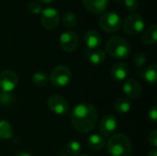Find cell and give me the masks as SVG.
Segmentation results:
<instances>
[{
  "mask_svg": "<svg viewBox=\"0 0 157 156\" xmlns=\"http://www.w3.org/2000/svg\"><path fill=\"white\" fill-rule=\"evenodd\" d=\"M71 121L75 131L80 133L91 131L98 121V111L88 103H80L71 111Z\"/></svg>",
  "mask_w": 157,
  "mask_h": 156,
  "instance_id": "cell-1",
  "label": "cell"
},
{
  "mask_svg": "<svg viewBox=\"0 0 157 156\" xmlns=\"http://www.w3.org/2000/svg\"><path fill=\"white\" fill-rule=\"evenodd\" d=\"M107 148L111 156H132V146L130 139L122 134L117 133L109 138Z\"/></svg>",
  "mask_w": 157,
  "mask_h": 156,
  "instance_id": "cell-2",
  "label": "cell"
},
{
  "mask_svg": "<svg viewBox=\"0 0 157 156\" xmlns=\"http://www.w3.org/2000/svg\"><path fill=\"white\" fill-rule=\"evenodd\" d=\"M107 52L116 59H126L131 53V46L129 42L122 37H110L106 43Z\"/></svg>",
  "mask_w": 157,
  "mask_h": 156,
  "instance_id": "cell-3",
  "label": "cell"
},
{
  "mask_svg": "<svg viewBox=\"0 0 157 156\" xmlns=\"http://www.w3.org/2000/svg\"><path fill=\"white\" fill-rule=\"evenodd\" d=\"M71 77L72 72L69 67L65 65H58L52 71L50 82L55 87H64L69 84Z\"/></svg>",
  "mask_w": 157,
  "mask_h": 156,
  "instance_id": "cell-4",
  "label": "cell"
},
{
  "mask_svg": "<svg viewBox=\"0 0 157 156\" xmlns=\"http://www.w3.org/2000/svg\"><path fill=\"white\" fill-rule=\"evenodd\" d=\"M99 26L109 33L116 32L121 26V18L119 14L113 11H108L102 14L99 18Z\"/></svg>",
  "mask_w": 157,
  "mask_h": 156,
  "instance_id": "cell-5",
  "label": "cell"
},
{
  "mask_svg": "<svg viewBox=\"0 0 157 156\" xmlns=\"http://www.w3.org/2000/svg\"><path fill=\"white\" fill-rule=\"evenodd\" d=\"M144 29V19L137 13L130 14L123 22V29L129 35H136L141 33Z\"/></svg>",
  "mask_w": 157,
  "mask_h": 156,
  "instance_id": "cell-6",
  "label": "cell"
},
{
  "mask_svg": "<svg viewBox=\"0 0 157 156\" xmlns=\"http://www.w3.org/2000/svg\"><path fill=\"white\" fill-rule=\"evenodd\" d=\"M60 22V15L56 8L46 7L40 13V23L47 29H54Z\"/></svg>",
  "mask_w": 157,
  "mask_h": 156,
  "instance_id": "cell-7",
  "label": "cell"
},
{
  "mask_svg": "<svg viewBox=\"0 0 157 156\" xmlns=\"http://www.w3.org/2000/svg\"><path fill=\"white\" fill-rule=\"evenodd\" d=\"M18 84V76L13 70H4L0 73L1 92L12 93Z\"/></svg>",
  "mask_w": 157,
  "mask_h": 156,
  "instance_id": "cell-8",
  "label": "cell"
},
{
  "mask_svg": "<svg viewBox=\"0 0 157 156\" xmlns=\"http://www.w3.org/2000/svg\"><path fill=\"white\" fill-rule=\"evenodd\" d=\"M60 46L66 52L75 51L79 45V37L76 32L73 30H67L61 34L60 39Z\"/></svg>",
  "mask_w": 157,
  "mask_h": 156,
  "instance_id": "cell-9",
  "label": "cell"
},
{
  "mask_svg": "<svg viewBox=\"0 0 157 156\" xmlns=\"http://www.w3.org/2000/svg\"><path fill=\"white\" fill-rule=\"evenodd\" d=\"M50 110L56 115H65L69 111V105L65 98L59 95H52L47 100Z\"/></svg>",
  "mask_w": 157,
  "mask_h": 156,
  "instance_id": "cell-10",
  "label": "cell"
},
{
  "mask_svg": "<svg viewBox=\"0 0 157 156\" xmlns=\"http://www.w3.org/2000/svg\"><path fill=\"white\" fill-rule=\"evenodd\" d=\"M117 127H118V120L116 117L113 115H107L101 119L98 129L103 136L109 137L116 131Z\"/></svg>",
  "mask_w": 157,
  "mask_h": 156,
  "instance_id": "cell-11",
  "label": "cell"
},
{
  "mask_svg": "<svg viewBox=\"0 0 157 156\" xmlns=\"http://www.w3.org/2000/svg\"><path fill=\"white\" fill-rule=\"evenodd\" d=\"M130 69L125 63H116L112 65L110 69V76L116 82L125 81L129 75Z\"/></svg>",
  "mask_w": 157,
  "mask_h": 156,
  "instance_id": "cell-12",
  "label": "cell"
},
{
  "mask_svg": "<svg viewBox=\"0 0 157 156\" xmlns=\"http://www.w3.org/2000/svg\"><path fill=\"white\" fill-rule=\"evenodd\" d=\"M122 89L124 94L130 98H137L142 94V87L140 83L132 78L125 80Z\"/></svg>",
  "mask_w": 157,
  "mask_h": 156,
  "instance_id": "cell-13",
  "label": "cell"
},
{
  "mask_svg": "<svg viewBox=\"0 0 157 156\" xmlns=\"http://www.w3.org/2000/svg\"><path fill=\"white\" fill-rule=\"evenodd\" d=\"M109 0H82L85 8L92 14H102L106 11Z\"/></svg>",
  "mask_w": 157,
  "mask_h": 156,
  "instance_id": "cell-14",
  "label": "cell"
},
{
  "mask_svg": "<svg viewBox=\"0 0 157 156\" xmlns=\"http://www.w3.org/2000/svg\"><path fill=\"white\" fill-rule=\"evenodd\" d=\"M84 41L86 46V49L95 50L98 49V47L101 45L102 38L98 31L95 29H89L84 35Z\"/></svg>",
  "mask_w": 157,
  "mask_h": 156,
  "instance_id": "cell-15",
  "label": "cell"
},
{
  "mask_svg": "<svg viewBox=\"0 0 157 156\" xmlns=\"http://www.w3.org/2000/svg\"><path fill=\"white\" fill-rule=\"evenodd\" d=\"M138 75L147 84L155 85L157 83V64L154 63L144 68L142 71L138 72Z\"/></svg>",
  "mask_w": 157,
  "mask_h": 156,
  "instance_id": "cell-16",
  "label": "cell"
},
{
  "mask_svg": "<svg viewBox=\"0 0 157 156\" xmlns=\"http://www.w3.org/2000/svg\"><path fill=\"white\" fill-rule=\"evenodd\" d=\"M85 56L86 59L94 65H98L104 63L106 59V53L103 50L100 49H95V50H88L86 49L84 51Z\"/></svg>",
  "mask_w": 157,
  "mask_h": 156,
  "instance_id": "cell-17",
  "label": "cell"
},
{
  "mask_svg": "<svg viewBox=\"0 0 157 156\" xmlns=\"http://www.w3.org/2000/svg\"><path fill=\"white\" fill-rule=\"evenodd\" d=\"M142 41L146 45H153L157 40V26L152 25L148 27L142 34Z\"/></svg>",
  "mask_w": 157,
  "mask_h": 156,
  "instance_id": "cell-18",
  "label": "cell"
},
{
  "mask_svg": "<svg viewBox=\"0 0 157 156\" xmlns=\"http://www.w3.org/2000/svg\"><path fill=\"white\" fill-rule=\"evenodd\" d=\"M105 139L98 134H92L87 139V146L93 151H100L105 146Z\"/></svg>",
  "mask_w": 157,
  "mask_h": 156,
  "instance_id": "cell-19",
  "label": "cell"
},
{
  "mask_svg": "<svg viewBox=\"0 0 157 156\" xmlns=\"http://www.w3.org/2000/svg\"><path fill=\"white\" fill-rule=\"evenodd\" d=\"M132 108V102L128 98H119L114 104V109L121 114L128 113Z\"/></svg>",
  "mask_w": 157,
  "mask_h": 156,
  "instance_id": "cell-20",
  "label": "cell"
},
{
  "mask_svg": "<svg viewBox=\"0 0 157 156\" xmlns=\"http://www.w3.org/2000/svg\"><path fill=\"white\" fill-rule=\"evenodd\" d=\"M13 137V129L7 120H0V139L9 140Z\"/></svg>",
  "mask_w": 157,
  "mask_h": 156,
  "instance_id": "cell-21",
  "label": "cell"
},
{
  "mask_svg": "<svg viewBox=\"0 0 157 156\" xmlns=\"http://www.w3.org/2000/svg\"><path fill=\"white\" fill-rule=\"evenodd\" d=\"M63 23L68 29H74L77 25V17L75 13L67 11L63 15Z\"/></svg>",
  "mask_w": 157,
  "mask_h": 156,
  "instance_id": "cell-22",
  "label": "cell"
},
{
  "mask_svg": "<svg viewBox=\"0 0 157 156\" xmlns=\"http://www.w3.org/2000/svg\"><path fill=\"white\" fill-rule=\"evenodd\" d=\"M33 84L37 86H44L48 84L49 82V76L47 75L46 73L44 72H36L31 78Z\"/></svg>",
  "mask_w": 157,
  "mask_h": 156,
  "instance_id": "cell-23",
  "label": "cell"
},
{
  "mask_svg": "<svg viewBox=\"0 0 157 156\" xmlns=\"http://www.w3.org/2000/svg\"><path fill=\"white\" fill-rule=\"evenodd\" d=\"M81 151H82L81 144L76 141H71L66 144L65 152H66L67 155L78 156L80 154Z\"/></svg>",
  "mask_w": 157,
  "mask_h": 156,
  "instance_id": "cell-24",
  "label": "cell"
},
{
  "mask_svg": "<svg viewBox=\"0 0 157 156\" xmlns=\"http://www.w3.org/2000/svg\"><path fill=\"white\" fill-rule=\"evenodd\" d=\"M132 63L138 68L144 67L146 63V56H145L144 52L136 51L132 57Z\"/></svg>",
  "mask_w": 157,
  "mask_h": 156,
  "instance_id": "cell-25",
  "label": "cell"
},
{
  "mask_svg": "<svg viewBox=\"0 0 157 156\" xmlns=\"http://www.w3.org/2000/svg\"><path fill=\"white\" fill-rule=\"evenodd\" d=\"M14 95L12 93L1 92L0 93V105L3 107L10 106L14 103Z\"/></svg>",
  "mask_w": 157,
  "mask_h": 156,
  "instance_id": "cell-26",
  "label": "cell"
},
{
  "mask_svg": "<svg viewBox=\"0 0 157 156\" xmlns=\"http://www.w3.org/2000/svg\"><path fill=\"white\" fill-rule=\"evenodd\" d=\"M28 9L31 14H35V15L41 13V11H42V7H41L40 4L37 1L29 2L28 5Z\"/></svg>",
  "mask_w": 157,
  "mask_h": 156,
  "instance_id": "cell-27",
  "label": "cell"
},
{
  "mask_svg": "<svg viewBox=\"0 0 157 156\" xmlns=\"http://www.w3.org/2000/svg\"><path fill=\"white\" fill-rule=\"evenodd\" d=\"M124 5L128 11L134 13L139 7V1L138 0H124Z\"/></svg>",
  "mask_w": 157,
  "mask_h": 156,
  "instance_id": "cell-28",
  "label": "cell"
},
{
  "mask_svg": "<svg viewBox=\"0 0 157 156\" xmlns=\"http://www.w3.org/2000/svg\"><path fill=\"white\" fill-rule=\"evenodd\" d=\"M148 142L149 143L154 147L155 148L157 146V131L156 130H154L153 131L150 132V134L148 135Z\"/></svg>",
  "mask_w": 157,
  "mask_h": 156,
  "instance_id": "cell-29",
  "label": "cell"
},
{
  "mask_svg": "<svg viewBox=\"0 0 157 156\" xmlns=\"http://www.w3.org/2000/svg\"><path fill=\"white\" fill-rule=\"evenodd\" d=\"M148 118L153 122L157 121V107L156 105H154L148 111Z\"/></svg>",
  "mask_w": 157,
  "mask_h": 156,
  "instance_id": "cell-30",
  "label": "cell"
},
{
  "mask_svg": "<svg viewBox=\"0 0 157 156\" xmlns=\"http://www.w3.org/2000/svg\"><path fill=\"white\" fill-rule=\"evenodd\" d=\"M14 156H32L29 153H27V152H18Z\"/></svg>",
  "mask_w": 157,
  "mask_h": 156,
  "instance_id": "cell-31",
  "label": "cell"
},
{
  "mask_svg": "<svg viewBox=\"0 0 157 156\" xmlns=\"http://www.w3.org/2000/svg\"><path fill=\"white\" fill-rule=\"evenodd\" d=\"M147 156H157V150L155 148L152 149L149 153H148V155Z\"/></svg>",
  "mask_w": 157,
  "mask_h": 156,
  "instance_id": "cell-32",
  "label": "cell"
},
{
  "mask_svg": "<svg viewBox=\"0 0 157 156\" xmlns=\"http://www.w3.org/2000/svg\"><path fill=\"white\" fill-rule=\"evenodd\" d=\"M43 4H51V3H52L54 0H40Z\"/></svg>",
  "mask_w": 157,
  "mask_h": 156,
  "instance_id": "cell-33",
  "label": "cell"
},
{
  "mask_svg": "<svg viewBox=\"0 0 157 156\" xmlns=\"http://www.w3.org/2000/svg\"><path fill=\"white\" fill-rule=\"evenodd\" d=\"M78 156H90V155H88V154H82V155H78Z\"/></svg>",
  "mask_w": 157,
  "mask_h": 156,
  "instance_id": "cell-34",
  "label": "cell"
},
{
  "mask_svg": "<svg viewBox=\"0 0 157 156\" xmlns=\"http://www.w3.org/2000/svg\"><path fill=\"white\" fill-rule=\"evenodd\" d=\"M113 1H116V2H120V1H121V0H113Z\"/></svg>",
  "mask_w": 157,
  "mask_h": 156,
  "instance_id": "cell-35",
  "label": "cell"
},
{
  "mask_svg": "<svg viewBox=\"0 0 157 156\" xmlns=\"http://www.w3.org/2000/svg\"><path fill=\"white\" fill-rule=\"evenodd\" d=\"M60 156H68V155H64V154H63V155H60Z\"/></svg>",
  "mask_w": 157,
  "mask_h": 156,
  "instance_id": "cell-36",
  "label": "cell"
}]
</instances>
